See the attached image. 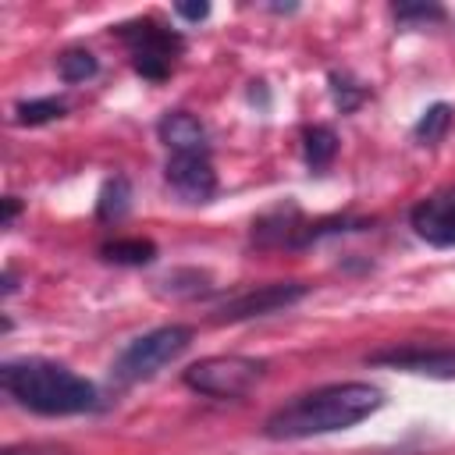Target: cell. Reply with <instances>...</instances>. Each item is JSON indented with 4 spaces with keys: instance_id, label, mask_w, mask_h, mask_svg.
Here are the masks:
<instances>
[{
    "instance_id": "6da1fadb",
    "label": "cell",
    "mask_w": 455,
    "mask_h": 455,
    "mask_svg": "<svg viewBox=\"0 0 455 455\" xmlns=\"http://www.w3.org/2000/svg\"><path fill=\"white\" fill-rule=\"evenodd\" d=\"M380 405H384V395L373 384H363V380L327 384V387L306 391V395L291 398L288 405H281L263 423V434L274 437V441H299V437H313V434H334V430H348V427L363 423Z\"/></svg>"
},
{
    "instance_id": "7a4b0ae2",
    "label": "cell",
    "mask_w": 455,
    "mask_h": 455,
    "mask_svg": "<svg viewBox=\"0 0 455 455\" xmlns=\"http://www.w3.org/2000/svg\"><path fill=\"white\" fill-rule=\"evenodd\" d=\"M4 391L43 416H75L96 409V384L50 359H7L0 366Z\"/></svg>"
},
{
    "instance_id": "3957f363",
    "label": "cell",
    "mask_w": 455,
    "mask_h": 455,
    "mask_svg": "<svg viewBox=\"0 0 455 455\" xmlns=\"http://www.w3.org/2000/svg\"><path fill=\"white\" fill-rule=\"evenodd\" d=\"M192 341V327H181V323H167V327H156L135 341H128L121 348V355L114 359V377L121 384H135V380H146L153 373H160L167 363H174Z\"/></svg>"
},
{
    "instance_id": "277c9868",
    "label": "cell",
    "mask_w": 455,
    "mask_h": 455,
    "mask_svg": "<svg viewBox=\"0 0 455 455\" xmlns=\"http://www.w3.org/2000/svg\"><path fill=\"white\" fill-rule=\"evenodd\" d=\"M267 363L252 355H210L185 370V384L210 398H242L263 380Z\"/></svg>"
},
{
    "instance_id": "5b68a950",
    "label": "cell",
    "mask_w": 455,
    "mask_h": 455,
    "mask_svg": "<svg viewBox=\"0 0 455 455\" xmlns=\"http://www.w3.org/2000/svg\"><path fill=\"white\" fill-rule=\"evenodd\" d=\"M117 36H121V43L128 46L132 68H135L142 78H149V82L167 78L171 68H174V60H178V53H181V46H185L178 32H171V28L149 21V18L117 25Z\"/></svg>"
},
{
    "instance_id": "8992f818",
    "label": "cell",
    "mask_w": 455,
    "mask_h": 455,
    "mask_svg": "<svg viewBox=\"0 0 455 455\" xmlns=\"http://www.w3.org/2000/svg\"><path fill=\"white\" fill-rule=\"evenodd\" d=\"M164 174H167V185L185 203H210L217 192V174L206 153H171Z\"/></svg>"
},
{
    "instance_id": "52a82bcc",
    "label": "cell",
    "mask_w": 455,
    "mask_h": 455,
    "mask_svg": "<svg viewBox=\"0 0 455 455\" xmlns=\"http://www.w3.org/2000/svg\"><path fill=\"white\" fill-rule=\"evenodd\" d=\"M412 228L430 245H455V185L427 196L412 210Z\"/></svg>"
},
{
    "instance_id": "ba28073f",
    "label": "cell",
    "mask_w": 455,
    "mask_h": 455,
    "mask_svg": "<svg viewBox=\"0 0 455 455\" xmlns=\"http://www.w3.org/2000/svg\"><path fill=\"white\" fill-rule=\"evenodd\" d=\"M302 291H306V288H302V284H295V281H288V284H259V288H252V291H242L238 299L224 302V306L217 309V320L224 323V320L263 316V313H274V309H281V306L295 302Z\"/></svg>"
},
{
    "instance_id": "9c48e42d",
    "label": "cell",
    "mask_w": 455,
    "mask_h": 455,
    "mask_svg": "<svg viewBox=\"0 0 455 455\" xmlns=\"http://www.w3.org/2000/svg\"><path fill=\"white\" fill-rule=\"evenodd\" d=\"M373 363H391L423 377H441L451 380L455 377V345L451 348H402V352H377Z\"/></svg>"
},
{
    "instance_id": "30bf717a",
    "label": "cell",
    "mask_w": 455,
    "mask_h": 455,
    "mask_svg": "<svg viewBox=\"0 0 455 455\" xmlns=\"http://www.w3.org/2000/svg\"><path fill=\"white\" fill-rule=\"evenodd\" d=\"M156 135L171 153H206V128L199 117L185 114V110L164 114L156 124Z\"/></svg>"
},
{
    "instance_id": "8fae6325",
    "label": "cell",
    "mask_w": 455,
    "mask_h": 455,
    "mask_svg": "<svg viewBox=\"0 0 455 455\" xmlns=\"http://www.w3.org/2000/svg\"><path fill=\"white\" fill-rule=\"evenodd\" d=\"M128 206H132V185H128V178H121V174L107 178L103 188H100V199H96V217L100 220H121L128 213Z\"/></svg>"
},
{
    "instance_id": "7c38bea8",
    "label": "cell",
    "mask_w": 455,
    "mask_h": 455,
    "mask_svg": "<svg viewBox=\"0 0 455 455\" xmlns=\"http://www.w3.org/2000/svg\"><path fill=\"white\" fill-rule=\"evenodd\" d=\"M302 149H306V164H309L313 171H320V167H327V164L334 160V153H338V135H334L327 124H313V128L302 132Z\"/></svg>"
},
{
    "instance_id": "4fadbf2b",
    "label": "cell",
    "mask_w": 455,
    "mask_h": 455,
    "mask_svg": "<svg viewBox=\"0 0 455 455\" xmlns=\"http://www.w3.org/2000/svg\"><path fill=\"white\" fill-rule=\"evenodd\" d=\"M103 256L110 263H124V267H142L156 256V245L149 238H117L103 245Z\"/></svg>"
},
{
    "instance_id": "5bb4252c",
    "label": "cell",
    "mask_w": 455,
    "mask_h": 455,
    "mask_svg": "<svg viewBox=\"0 0 455 455\" xmlns=\"http://www.w3.org/2000/svg\"><path fill=\"white\" fill-rule=\"evenodd\" d=\"M68 103L57 100V96H46V100H25L14 107V121L18 124H46V121H57L64 117Z\"/></svg>"
},
{
    "instance_id": "9a60e30c",
    "label": "cell",
    "mask_w": 455,
    "mask_h": 455,
    "mask_svg": "<svg viewBox=\"0 0 455 455\" xmlns=\"http://www.w3.org/2000/svg\"><path fill=\"white\" fill-rule=\"evenodd\" d=\"M57 71H60V78L64 82H85V78H92L96 71H100V60L89 53V50H64L60 57H57Z\"/></svg>"
},
{
    "instance_id": "2e32d148",
    "label": "cell",
    "mask_w": 455,
    "mask_h": 455,
    "mask_svg": "<svg viewBox=\"0 0 455 455\" xmlns=\"http://www.w3.org/2000/svg\"><path fill=\"white\" fill-rule=\"evenodd\" d=\"M448 124H451V110H448V103H434V107H430V110H423V117L416 121L412 135H416L423 146H434V142H441V139H444Z\"/></svg>"
},
{
    "instance_id": "e0dca14e",
    "label": "cell",
    "mask_w": 455,
    "mask_h": 455,
    "mask_svg": "<svg viewBox=\"0 0 455 455\" xmlns=\"http://www.w3.org/2000/svg\"><path fill=\"white\" fill-rule=\"evenodd\" d=\"M331 89H334V100H338L341 110H355L366 100V89L359 82H352L348 75H338V71L331 75Z\"/></svg>"
},
{
    "instance_id": "ac0fdd59",
    "label": "cell",
    "mask_w": 455,
    "mask_h": 455,
    "mask_svg": "<svg viewBox=\"0 0 455 455\" xmlns=\"http://www.w3.org/2000/svg\"><path fill=\"white\" fill-rule=\"evenodd\" d=\"M395 14H398L402 21H409V18H419V21H441V18H444V11L434 7V4H398Z\"/></svg>"
},
{
    "instance_id": "d6986e66",
    "label": "cell",
    "mask_w": 455,
    "mask_h": 455,
    "mask_svg": "<svg viewBox=\"0 0 455 455\" xmlns=\"http://www.w3.org/2000/svg\"><path fill=\"white\" fill-rule=\"evenodd\" d=\"M0 455H71V451L68 448H57V444H11Z\"/></svg>"
},
{
    "instance_id": "ffe728a7",
    "label": "cell",
    "mask_w": 455,
    "mask_h": 455,
    "mask_svg": "<svg viewBox=\"0 0 455 455\" xmlns=\"http://www.w3.org/2000/svg\"><path fill=\"white\" fill-rule=\"evenodd\" d=\"M174 11L181 18H188V21H203L210 14V4H174Z\"/></svg>"
},
{
    "instance_id": "44dd1931",
    "label": "cell",
    "mask_w": 455,
    "mask_h": 455,
    "mask_svg": "<svg viewBox=\"0 0 455 455\" xmlns=\"http://www.w3.org/2000/svg\"><path fill=\"white\" fill-rule=\"evenodd\" d=\"M14 213H18V199H14V196H7V199H4V228L14 220Z\"/></svg>"
}]
</instances>
